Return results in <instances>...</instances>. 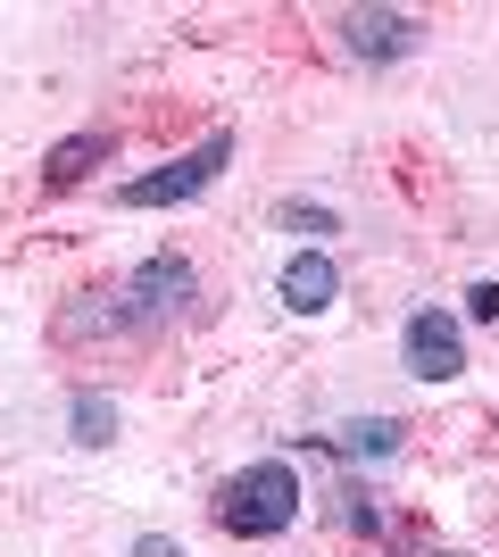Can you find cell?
<instances>
[{
	"label": "cell",
	"instance_id": "obj_1",
	"mask_svg": "<svg viewBox=\"0 0 499 557\" xmlns=\"http://www.w3.org/2000/svg\"><path fill=\"white\" fill-rule=\"evenodd\" d=\"M216 524L234 541H284L291 524H300V474H291V458L241 466L234 483L216 491Z\"/></svg>",
	"mask_w": 499,
	"mask_h": 557
},
{
	"label": "cell",
	"instance_id": "obj_2",
	"mask_svg": "<svg viewBox=\"0 0 499 557\" xmlns=\"http://www.w3.org/2000/svg\"><path fill=\"white\" fill-rule=\"evenodd\" d=\"M225 166H234V125H216V134L191 141L184 159H166V166H150V175H134V184H117V209H184Z\"/></svg>",
	"mask_w": 499,
	"mask_h": 557
},
{
	"label": "cell",
	"instance_id": "obj_3",
	"mask_svg": "<svg viewBox=\"0 0 499 557\" xmlns=\"http://www.w3.org/2000/svg\"><path fill=\"white\" fill-rule=\"evenodd\" d=\"M200 292V275H191V258L184 250H150L134 275L117 283V308H125V333L134 325H159V317H175V308Z\"/></svg>",
	"mask_w": 499,
	"mask_h": 557
},
{
	"label": "cell",
	"instance_id": "obj_4",
	"mask_svg": "<svg viewBox=\"0 0 499 557\" xmlns=\"http://www.w3.org/2000/svg\"><path fill=\"white\" fill-rule=\"evenodd\" d=\"M400 367L416 374V383H458V374H466V333H458L450 308H416L400 325Z\"/></svg>",
	"mask_w": 499,
	"mask_h": 557
},
{
	"label": "cell",
	"instance_id": "obj_5",
	"mask_svg": "<svg viewBox=\"0 0 499 557\" xmlns=\"http://www.w3.org/2000/svg\"><path fill=\"white\" fill-rule=\"evenodd\" d=\"M333 34H341L350 59H408V50H416V17H408V9H341Z\"/></svg>",
	"mask_w": 499,
	"mask_h": 557
},
{
	"label": "cell",
	"instance_id": "obj_6",
	"mask_svg": "<svg viewBox=\"0 0 499 557\" xmlns=\"http://www.w3.org/2000/svg\"><path fill=\"white\" fill-rule=\"evenodd\" d=\"M309 449H333V458H350V466H383V458H400L408 442V424L400 417H350L341 433H300Z\"/></svg>",
	"mask_w": 499,
	"mask_h": 557
},
{
	"label": "cell",
	"instance_id": "obj_7",
	"mask_svg": "<svg viewBox=\"0 0 499 557\" xmlns=\"http://www.w3.org/2000/svg\"><path fill=\"white\" fill-rule=\"evenodd\" d=\"M333 300H341V267L325 250H291L284 258V308L291 317H325Z\"/></svg>",
	"mask_w": 499,
	"mask_h": 557
},
{
	"label": "cell",
	"instance_id": "obj_8",
	"mask_svg": "<svg viewBox=\"0 0 499 557\" xmlns=\"http://www.w3.org/2000/svg\"><path fill=\"white\" fill-rule=\"evenodd\" d=\"M109 150H117V134H109V125H84V134H67V141H50V159H42V184H50V191H67V184H84V175H92V166L109 159Z\"/></svg>",
	"mask_w": 499,
	"mask_h": 557
},
{
	"label": "cell",
	"instance_id": "obj_9",
	"mask_svg": "<svg viewBox=\"0 0 499 557\" xmlns=\"http://www.w3.org/2000/svg\"><path fill=\"white\" fill-rule=\"evenodd\" d=\"M117 399H109V392H75L67 399V433H75V442H84V449H109V442H117Z\"/></svg>",
	"mask_w": 499,
	"mask_h": 557
},
{
	"label": "cell",
	"instance_id": "obj_10",
	"mask_svg": "<svg viewBox=\"0 0 499 557\" xmlns=\"http://www.w3.org/2000/svg\"><path fill=\"white\" fill-rule=\"evenodd\" d=\"M275 216H284L291 233H316V242H325V233H341V216H333L325 200H284V209H275Z\"/></svg>",
	"mask_w": 499,
	"mask_h": 557
},
{
	"label": "cell",
	"instance_id": "obj_11",
	"mask_svg": "<svg viewBox=\"0 0 499 557\" xmlns=\"http://www.w3.org/2000/svg\"><path fill=\"white\" fill-rule=\"evenodd\" d=\"M341 524H350V533H383V508L358 483H341Z\"/></svg>",
	"mask_w": 499,
	"mask_h": 557
},
{
	"label": "cell",
	"instance_id": "obj_12",
	"mask_svg": "<svg viewBox=\"0 0 499 557\" xmlns=\"http://www.w3.org/2000/svg\"><path fill=\"white\" fill-rule=\"evenodd\" d=\"M466 308H475L483 325H499V283H475V292H466Z\"/></svg>",
	"mask_w": 499,
	"mask_h": 557
},
{
	"label": "cell",
	"instance_id": "obj_13",
	"mask_svg": "<svg viewBox=\"0 0 499 557\" xmlns=\"http://www.w3.org/2000/svg\"><path fill=\"white\" fill-rule=\"evenodd\" d=\"M134 557H191V549H184V541H166V533H142V541H134Z\"/></svg>",
	"mask_w": 499,
	"mask_h": 557
}]
</instances>
